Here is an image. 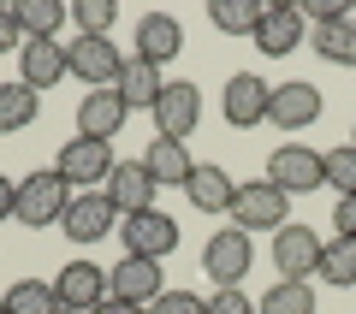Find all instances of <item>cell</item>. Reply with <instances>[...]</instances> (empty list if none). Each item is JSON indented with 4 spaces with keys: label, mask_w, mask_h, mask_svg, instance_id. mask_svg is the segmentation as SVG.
Masks as SVG:
<instances>
[{
    "label": "cell",
    "mask_w": 356,
    "mask_h": 314,
    "mask_svg": "<svg viewBox=\"0 0 356 314\" xmlns=\"http://www.w3.org/2000/svg\"><path fill=\"white\" fill-rule=\"evenodd\" d=\"M60 314H83V308H60Z\"/></svg>",
    "instance_id": "74e56055"
},
{
    "label": "cell",
    "mask_w": 356,
    "mask_h": 314,
    "mask_svg": "<svg viewBox=\"0 0 356 314\" xmlns=\"http://www.w3.org/2000/svg\"><path fill=\"white\" fill-rule=\"evenodd\" d=\"M208 314H255V302L243 297V290H214V302H208Z\"/></svg>",
    "instance_id": "d6a6232c"
},
{
    "label": "cell",
    "mask_w": 356,
    "mask_h": 314,
    "mask_svg": "<svg viewBox=\"0 0 356 314\" xmlns=\"http://www.w3.org/2000/svg\"><path fill=\"white\" fill-rule=\"evenodd\" d=\"M321 166H327V190L356 196V149H350V142H339L332 154H321Z\"/></svg>",
    "instance_id": "f546056e"
},
{
    "label": "cell",
    "mask_w": 356,
    "mask_h": 314,
    "mask_svg": "<svg viewBox=\"0 0 356 314\" xmlns=\"http://www.w3.org/2000/svg\"><path fill=\"white\" fill-rule=\"evenodd\" d=\"M178 48H184V24H178L172 13H143L137 18V60L161 65V60H172Z\"/></svg>",
    "instance_id": "d6986e66"
},
{
    "label": "cell",
    "mask_w": 356,
    "mask_h": 314,
    "mask_svg": "<svg viewBox=\"0 0 356 314\" xmlns=\"http://www.w3.org/2000/svg\"><path fill=\"white\" fill-rule=\"evenodd\" d=\"M250 261H255V243H250V231H238V226L214 231V238L202 243V273L214 279L220 290H238V279L250 273Z\"/></svg>",
    "instance_id": "3957f363"
},
{
    "label": "cell",
    "mask_w": 356,
    "mask_h": 314,
    "mask_svg": "<svg viewBox=\"0 0 356 314\" xmlns=\"http://www.w3.org/2000/svg\"><path fill=\"white\" fill-rule=\"evenodd\" d=\"M119 95H125V107H154V101H161V65H149V60H137V53H131L125 60V72H119Z\"/></svg>",
    "instance_id": "603a6c76"
},
{
    "label": "cell",
    "mask_w": 356,
    "mask_h": 314,
    "mask_svg": "<svg viewBox=\"0 0 356 314\" xmlns=\"http://www.w3.org/2000/svg\"><path fill=\"white\" fill-rule=\"evenodd\" d=\"M0 314H6V302H0Z\"/></svg>",
    "instance_id": "ab89813d"
},
{
    "label": "cell",
    "mask_w": 356,
    "mask_h": 314,
    "mask_svg": "<svg viewBox=\"0 0 356 314\" xmlns=\"http://www.w3.org/2000/svg\"><path fill=\"white\" fill-rule=\"evenodd\" d=\"M261 0H214L208 6V18H214L220 36H255V24H261Z\"/></svg>",
    "instance_id": "4316f807"
},
{
    "label": "cell",
    "mask_w": 356,
    "mask_h": 314,
    "mask_svg": "<svg viewBox=\"0 0 356 314\" xmlns=\"http://www.w3.org/2000/svg\"><path fill=\"white\" fill-rule=\"evenodd\" d=\"M6 6H13V24H18V36H24V42H54V36H60V24L72 18L65 0H6Z\"/></svg>",
    "instance_id": "ffe728a7"
},
{
    "label": "cell",
    "mask_w": 356,
    "mask_h": 314,
    "mask_svg": "<svg viewBox=\"0 0 356 314\" xmlns=\"http://www.w3.org/2000/svg\"><path fill=\"white\" fill-rule=\"evenodd\" d=\"M65 208H72V184H65L54 166H42V172H24V184H18V220H24L30 231L60 226Z\"/></svg>",
    "instance_id": "7a4b0ae2"
},
{
    "label": "cell",
    "mask_w": 356,
    "mask_h": 314,
    "mask_svg": "<svg viewBox=\"0 0 356 314\" xmlns=\"http://www.w3.org/2000/svg\"><path fill=\"white\" fill-rule=\"evenodd\" d=\"M303 30H309V18H303V6H291V0H273L261 13V24H255V48L261 53H297L303 48Z\"/></svg>",
    "instance_id": "7c38bea8"
},
{
    "label": "cell",
    "mask_w": 356,
    "mask_h": 314,
    "mask_svg": "<svg viewBox=\"0 0 356 314\" xmlns=\"http://www.w3.org/2000/svg\"><path fill=\"white\" fill-rule=\"evenodd\" d=\"M267 178H273L285 196H309V190L327 184V166H321V154L309 149V142H280L273 160H267Z\"/></svg>",
    "instance_id": "52a82bcc"
},
{
    "label": "cell",
    "mask_w": 356,
    "mask_h": 314,
    "mask_svg": "<svg viewBox=\"0 0 356 314\" xmlns=\"http://www.w3.org/2000/svg\"><path fill=\"white\" fill-rule=\"evenodd\" d=\"M113 142H95V137H72L60 142V160H54V172L65 178L72 190H89V184H107V172H113Z\"/></svg>",
    "instance_id": "5b68a950"
},
{
    "label": "cell",
    "mask_w": 356,
    "mask_h": 314,
    "mask_svg": "<svg viewBox=\"0 0 356 314\" xmlns=\"http://www.w3.org/2000/svg\"><path fill=\"white\" fill-rule=\"evenodd\" d=\"M6 220H18V184L0 172V226H6Z\"/></svg>",
    "instance_id": "e575fe53"
},
{
    "label": "cell",
    "mask_w": 356,
    "mask_h": 314,
    "mask_svg": "<svg viewBox=\"0 0 356 314\" xmlns=\"http://www.w3.org/2000/svg\"><path fill=\"white\" fill-rule=\"evenodd\" d=\"M0 302H6V314H60V297H54L48 279H18Z\"/></svg>",
    "instance_id": "83f0119b"
},
{
    "label": "cell",
    "mask_w": 356,
    "mask_h": 314,
    "mask_svg": "<svg viewBox=\"0 0 356 314\" xmlns=\"http://www.w3.org/2000/svg\"><path fill=\"white\" fill-rule=\"evenodd\" d=\"M166 290V279H161V261H143V255H125V261L107 273V297H119V302H137V308H149L154 297Z\"/></svg>",
    "instance_id": "2e32d148"
},
{
    "label": "cell",
    "mask_w": 356,
    "mask_h": 314,
    "mask_svg": "<svg viewBox=\"0 0 356 314\" xmlns=\"http://www.w3.org/2000/svg\"><path fill=\"white\" fill-rule=\"evenodd\" d=\"M350 149H356V131H350Z\"/></svg>",
    "instance_id": "f35d334b"
},
{
    "label": "cell",
    "mask_w": 356,
    "mask_h": 314,
    "mask_svg": "<svg viewBox=\"0 0 356 314\" xmlns=\"http://www.w3.org/2000/svg\"><path fill=\"white\" fill-rule=\"evenodd\" d=\"M267 101H273V83H261L255 72H232L226 77V95H220V113H226V125L250 131L267 119Z\"/></svg>",
    "instance_id": "ba28073f"
},
{
    "label": "cell",
    "mask_w": 356,
    "mask_h": 314,
    "mask_svg": "<svg viewBox=\"0 0 356 314\" xmlns=\"http://www.w3.org/2000/svg\"><path fill=\"white\" fill-rule=\"evenodd\" d=\"M255 314H315V285L309 279H280V285L261 290V308Z\"/></svg>",
    "instance_id": "d4e9b609"
},
{
    "label": "cell",
    "mask_w": 356,
    "mask_h": 314,
    "mask_svg": "<svg viewBox=\"0 0 356 314\" xmlns=\"http://www.w3.org/2000/svg\"><path fill=\"white\" fill-rule=\"evenodd\" d=\"M143 166H149V178L154 184H172V190H184L191 184V172H196V160L184 154V142H172V137H154L149 142V154H143Z\"/></svg>",
    "instance_id": "44dd1931"
},
{
    "label": "cell",
    "mask_w": 356,
    "mask_h": 314,
    "mask_svg": "<svg viewBox=\"0 0 356 314\" xmlns=\"http://www.w3.org/2000/svg\"><path fill=\"white\" fill-rule=\"evenodd\" d=\"M0 53H18V24H13V6H0Z\"/></svg>",
    "instance_id": "d590c367"
},
{
    "label": "cell",
    "mask_w": 356,
    "mask_h": 314,
    "mask_svg": "<svg viewBox=\"0 0 356 314\" xmlns=\"http://www.w3.org/2000/svg\"><path fill=\"white\" fill-rule=\"evenodd\" d=\"M232 226L238 231H280L291 226V196H285L273 178H250V184H238V196H232Z\"/></svg>",
    "instance_id": "6da1fadb"
},
{
    "label": "cell",
    "mask_w": 356,
    "mask_h": 314,
    "mask_svg": "<svg viewBox=\"0 0 356 314\" xmlns=\"http://www.w3.org/2000/svg\"><path fill=\"white\" fill-rule=\"evenodd\" d=\"M54 297H60V308H83L95 314L107 302V273L95 261H65L60 279H54Z\"/></svg>",
    "instance_id": "5bb4252c"
},
{
    "label": "cell",
    "mask_w": 356,
    "mask_h": 314,
    "mask_svg": "<svg viewBox=\"0 0 356 314\" xmlns=\"http://www.w3.org/2000/svg\"><path fill=\"white\" fill-rule=\"evenodd\" d=\"M321 249H327V243H321L309 226H280L273 231V267H280V279L321 273Z\"/></svg>",
    "instance_id": "4fadbf2b"
},
{
    "label": "cell",
    "mask_w": 356,
    "mask_h": 314,
    "mask_svg": "<svg viewBox=\"0 0 356 314\" xmlns=\"http://www.w3.org/2000/svg\"><path fill=\"white\" fill-rule=\"evenodd\" d=\"M36 107H42V95L30 83H0V137H13V131H24L30 119H36Z\"/></svg>",
    "instance_id": "484cf974"
},
{
    "label": "cell",
    "mask_w": 356,
    "mask_h": 314,
    "mask_svg": "<svg viewBox=\"0 0 356 314\" xmlns=\"http://www.w3.org/2000/svg\"><path fill=\"white\" fill-rule=\"evenodd\" d=\"M65 72H72V48H65V42H24V48H18V83H30L36 95L54 89Z\"/></svg>",
    "instance_id": "ac0fdd59"
},
{
    "label": "cell",
    "mask_w": 356,
    "mask_h": 314,
    "mask_svg": "<svg viewBox=\"0 0 356 314\" xmlns=\"http://www.w3.org/2000/svg\"><path fill=\"white\" fill-rule=\"evenodd\" d=\"M149 113H154V137L184 142L196 125H202V89H196V83H184V77H172V83L161 89V101H154Z\"/></svg>",
    "instance_id": "277c9868"
},
{
    "label": "cell",
    "mask_w": 356,
    "mask_h": 314,
    "mask_svg": "<svg viewBox=\"0 0 356 314\" xmlns=\"http://www.w3.org/2000/svg\"><path fill=\"white\" fill-rule=\"evenodd\" d=\"M332 231H339V238H356V196L332 201Z\"/></svg>",
    "instance_id": "836d02e7"
},
{
    "label": "cell",
    "mask_w": 356,
    "mask_h": 314,
    "mask_svg": "<svg viewBox=\"0 0 356 314\" xmlns=\"http://www.w3.org/2000/svg\"><path fill=\"white\" fill-rule=\"evenodd\" d=\"M184 196H191V208H202V214H232V196H238V184H232L220 166H196L191 184H184Z\"/></svg>",
    "instance_id": "7402d4cb"
},
{
    "label": "cell",
    "mask_w": 356,
    "mask_h": 314,
    "mask_svg": "<svg viewBox=\"0 0 356 314\" xmlns=\"http://www.w3.org/2000/svg\"><path fill=\"white\" fill-rule=\"evenodd\" d=\"M95 314H149V308H137V302H119V297H107Z\"/></svg>",
    "instance_id": "8d00e7d4"
},
{
    "label": "cell",
    "mask_w": 356,
    "mask_h": 314,
    "mask_svg": "<svg viewBox=\"0 0 356 314\" xmlns=\"http://www.w3.org/2000/svg\"><path fill=\"white\" fill-rule=\"evenodd\" d=\"M119 243H125V255L166 261V255L178 249V220L161 214V208H149V214H131V220H119Z\"/></svg>",
    "instance_id": "8992f818"
},
{
    "label": "cell",
    "mask_w": 356,
    "mask_h": 314,
    "mask_svg": "<svg viewBox=\"0 0 356 314\" xmlns=\"http://www.w3.org/2000/svg\"><path fill=\"white\" fill-rule=\"evenodd\" d=\"M131 107L119 89H89L83 101H77V137H95V142H113L119 131H125Z\"/></svg>",
    "instance_id": "8fae6325"
},
{
    "label": "cell",
    "mask_w": 356,
    "mask_h": 314,
    "mask_svg": "<svg viewBox=\"0 0 356 314\" xmlns=\"http://www.w3.org/2000/svg\"><path fill=\"white\" fill-rule=\"evenodd\" d=\"M154 190H161V184L149 178V166H143V160H119L113 172H107V190H102V196L113 201L119 220H131V214H149V208H154Z\"/></svg>",
    "instance_id": "9c48e42d"
},
{
    "label": "cell",
    "mask_w": 356,
    "mask_h": 314,
    "mask_svg": "<svg viewBox=\"0 0 356 314\" xmlns=\"http://www.w3.org/2000/svg\"><path fill=\"white\" fill-rule=\"evenodd\" d=\"M149 314H208V302L191 297V290H161V297L149 302Z\"/></svg>",
    "instance_id": "1f68e13d"
},
{
    "label": "cell",
    "mask_w": 356,
    "mask_h": 314,
    "mask_svg": "<svg viewBox=\"0 0 356 314\" xmlns=\"http://www.w3.org/2000/svg\"><path fill=\"white\" fill-rule=\"evenodd\" d=\"M113 226H119V214H113V201H107L102 190L72 196V208H65V220H60V231L72 243H102V238H113Z\"/></svg>",
    "instance_id": "30bf717a"
},
{
    "label": "cell",
    "mask_w": 356,
    "mask_h": 314,
    "mask_svg": "<svg viewBox=\"0 0 356 314\" xmlns=\"http://www.w3.org/2000/svg\"><path fill=\"white\" fill-rule=\"evenodd\" d=\"M119 72H125V60H119V48L107 36H77L72 42V77H83L89 89H113Z\"/></svg>",
    "instance_id": "9a60e30c"
},
{
    "label": "cell",
    "mask_w": 356,
    "mask_h": 314,
    "mask_svg": "<svg viewBox=\"0 0 356 314\" xmlns=\"http://www.w3.org/2000/svg\"><path fill=\"white\" fill-rule=\"evenodd\" d=\"M321 119V89L303 83V77H291V83L273 89V101H267V125H280V131H303Z\"/></svg>",
    "instance_id": "e0dca14e"
},
{
    "label": "cell",
    "mask_w": 356,
    "mask_h": 314,
    "mask_svg": "<svg viewBox=\"0 0 356 314\" xmlns=\"http://www.w3.org/2000/svg\"><path fill=\"white\" fill-rule=\"evenodd\" d=\"M309 48L332 65H356V18H332V24L309 30Z\"/></svg>",
    "instance_id": "cb8c5ba5"
},
{
    "label": "cell",
    "mask_w": 356,
    "mask_h": 314,
    "mask_svg": "<svg viewBox=\"0 0 356 314\" xmlns=\"http://www.w3.org/2000/svg\"><path fill=\"white\" fill-rule=\"evenodd\" d=\"M321 279L356 290V238H332L327 249H321Z\"/></svg>",
    "instance_id": "f1b7e54d"
},
{
    "label": "cell",
    "mask_w": 356,
    "mask_h": 314,
    "mask_svg": "<svg viewBox=\"0 0 356 314\" xmlns=\"http://www.w3.org/2000/svg\"><path fill=\"white\" fill-rule=\"evenodd\" d=\"M72 18H77L83 36H107V24L119 18V6L113 0H72Z\"/></svg>",
    "instance_id": "4dcf8cb0"
}]
</instances>
